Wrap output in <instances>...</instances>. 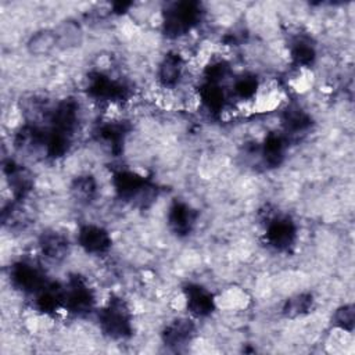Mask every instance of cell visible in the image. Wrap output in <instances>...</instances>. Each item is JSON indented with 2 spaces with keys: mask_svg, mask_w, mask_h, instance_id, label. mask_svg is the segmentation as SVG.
Segmentation results:
<instances>
[{
  "mask_svg": "<svg viewBox=\"0 0 355 355\" xmlns=\"http://www.w3.org/2000/svg\"><path fill=\"white\" fill-rule=\"evenodd\" d=\"M79 243L87 252L93 254L104 252L111 244L108 233L103 227L94 225H87L80 229Z\"/></svg>",
  "mask_w": 355,
  "mask_h": 355,
  "instance_id": "1",
  "label": "cell"
},
{
  "mask_svg": "<svg viewBox=\"0 0 355 355\" xmlns=\"http://www.w3.org/2000/svg\"><path fill=\"white\" fill-rule=\"evenodd\" d=\"M42 252L46 258L54 262L62 261L69 254L68 239L58 232H47L40 240Z\"/></svg>",
  "mask_w": 355,
  "mask_h": 355,
  "instance_id": "2",
  "label": "cell"
},
{
  "mask_svg": "<svg viewBox=\"0 0 355 355\" xmlns=\"http://www.w3.org/2000/svg\"><path fill=\"white\" fill-rule=\"evenodd\" d=\"M58 44L60 39L55 31L42 29L35 32L29 37V40L26 42V50L35 57H44L49 55Z\"/></svg>",
  "mask_w": 355,
  "mask_h": 355,
  "instance_id": "3",
  "label": "cell"
},
{
  "mask_svg": "<svg viewBox=\"0 0 355 355\" xmlns=\"http://www.w3.org/2000/svg\"><path fill=\"white\" fill-rule=\"evenodd\" d=\"M266 236L272 245H275L279 250H283V248H287L288 245H291V243L295 237V229L290 220L277 219V220L270 222Z\"/></svg>",
  "mask_w": 355,
  "mask_h": 355,
  "instance_id": "4",
  "label": "cell"
},
{
  "mask_svg": "<svg viewBox=\"0 0 355 355\" xmlns=\"http://www.w3.org/2000/svg\"><path fill=\"white\" fill-rule=\"evenodd\" d=\"M169 222L173 226V229L176 232H182L186 233L191 229L193 223H194V218H193V212L191 209L184 205V204H176L169 214Z\"/></svg>",
  "mask_w": 355,
  "mask_h": 355,
  "instance_id": "5",
  "label": "cell"
},
{
  "mask_svg": "<svg viewBox=\"0 0 355 355\" xmlns=\"http://www.w3.org/2000/svg\"><path fill=\"white\" fill-rule=\"evenodd\" d=\"M334 320L338 329L349 331L352 329V322H354V308L352 305H344L340 309H337L334 315Z\"/></svg>",
  "mask_w": 355,
  "mask_h": 355,
  "instance_id": "6",
  "label": "cell"
}]
</instances>
